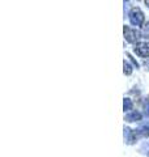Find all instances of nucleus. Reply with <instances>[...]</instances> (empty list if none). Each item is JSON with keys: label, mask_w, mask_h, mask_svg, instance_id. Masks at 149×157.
<instances>
[{"label": "nucleus", "mask_w": 149, "mask_h": 157, "mask_svg": "<svg viewBox=\"0 0 149 157\" xmlns=\"http://www.w3.org/2000/svg\"><path fill=\"white\" fill-rule=\"evenodd\" d=\"M123 32H124V38L127 39V42H130V43H139L137 41L141 38V32L136 30V29H132V28L127 26V25H124Z\"/></svg>", "instance_id": "f257e3e1"}, {"label": "nucleus", "mask_w": 149, "mask_h": 157, "mask_svg": "<svg viewBox=\"0 0 149 157\" xmlns=\"http://www.w3.org/2000/svg\"><path fill=\"white\" fill-rule=\"evenodd\" d=\"M128 17H130V21L132 25H135V26H140L143 25V22H144V13L140 8H132L131 11H130V14H128Z\"/></svg>", "instance_id": "f03ea898"}, {"label": "nucleus", "mask_w": 149, "mask_h": 157, "mask_svg": "<svg viewBox=\"0 0 149 157\" xmlns=\"http://www.w3.org/2000/svg\"><path fill=\"white\" fill-rule=\"evenodd\" d=\"M135 52L143 58L149 56V42H139L135 46Z\"/></svg>", "instance_id": "7ed1b4c3"}, {"label": "nucleus", "mask_w": 149, "mask_h": 157, "mask_svg": "<svg viewBox=\"0 0 149 157\" xmlns=\"http://www.w3.org/2000/svg\"><path fill=\"white\" fill-rule=\"evenodd\" d=\"M124 139H126L127 144H133L136 141L135 134H133V131L131 128H128V127H124Z\"/></svg>", "instance_id": "20e7f679"}, {"label": "nucleus", "mask_w": 149, "mask_h": 157, "mask_svg": "<svg viewBox=\"0 0 149 157\" xmlns=\"http://www.w3.org/2000/svg\"><path fill=\"white\" fill-rule=\"evenodd\" d=\"M140 119H141V114L139 111H132L130 114H127L126 118H124V121H127V122H135Z\"/></svg>", "instance_id": "39448f33"}, {"label": "nucleus", "mask_w": 149, "mask_h": 157, "mask_svg": "<svg viewBox=\"0 0 149 157\" xmlns=\"http://www.w3.org/2000/svg\"><path fill=\"white\" fill-rule=\"evenodd\" d=\"M132 109V101L130 100V98H124V101H123V110L124 113H128Z\"/></svg>", "instance_id": "423d86ee"}, {"label": "nucleus", "mask_w": 149, "mask_h": 157, "mask_svg": "<svg viewBox=\"0 0 149 157\" xmlns=\"http://www.w3.org/2000/svg\"><path fill=\"white\" fill-rule=\"evenodd\" d=\"M141 38L149 39V22L144 24V26H143V29H141Z\"/></svg>", "instance_id": "0eeeda50"}, {"label": "nucleus", "mask_w": 149, "mask_h": 157, "mask_svg": "<svg viewBox=\"0 0 149 157\" xmlns=\"http://www.w3.org/2000/svg\"><path fill=\"white\" fill-rule=\"evenodd\" d=\"M123 68H124V70H123L124 75H127V76H128V75H131V73H132V67L128 64L126 60H124V63H123Z\"/></svg>", "instance_id": "6e6552de"}, {"label": "nucleus", "mask_w": 149, "mask_h": 157, "mask_svg": "<svg viewBox=\"0 0 149 157\" xmlns=\"http://www.w3.org/2000/svg\"><path fill=\"white\" fill-rule=\"evenodd\" d=\"M144 114L149 117V97H147L144 100Z\"/></svg>", "instance_id": "1a4fd4ad"}, {"label": "nucleus", "mask_w": 149, "mask_h": 157, "mask_svg": "<svg viewBox=\"0 0 149 157\" xmlns=\"http://www.w3.org/2000/svg\"><path fill=\"white\" fill-rule=\"evenodd\" d=\"M126 55H127V58H130V60L132 62V64H133V67H136V68H139V63L135 60V58H132V55H131V54H126Z\"/></svg>", "instance_id": "9d476101"}, {"label": "nucleus", "mask_w": 149, "mask_h": 157, "mask_svg": "<svg viewBox=\"0 0 149 157\" xmlns=\"http://www.w3.org/2000/svg\"><path fill=\"white\" fill-rule=\"evenodd\" d=\"M144 66H145V67H147V70L149 71V58H147L145 60H144Z\"/></svg>", "instance_id": "9b49d317"}, {"label": "nucleus", "mask_w": 149, "mask_h": 157, "mask_svg": "<svg viewBox=\"0 0 149 157\" xmlns=\"http://www.w3.org/2000/svg\"><path fill=\"white\" fill-rule=\"evenodd\" d=\"M141 126H147V127H149V122H147V123H143Z\"/></svg>", "instance_id": "f8f14e48"}, {"label": "nucleus", "mask_w": 149, "mask_h": 157, "mask_svg": "<svg viewBox=\"0 0 149 157\" xmlns=\"http://www.w3.org/2000/svg\"><path fill=\"white\" fill-rule=\"evenodd\" d=\"M145 4H147L148 7H149V0H145Z\"/></svg>", "instance_id": "ddd939ff"}, {"label": "nucleus", "mask_w": 149, "mask_h": 157, "mask_svg": "<svg viewBox=\"0 0 149 157\" xmlns=\"http://www.w3.org/2000/svg\"><path fill=\"white\" fill-rule=\"evenodd\" d=\"M124 2H128V0H124Z\"/></svg>", "instance_id": "4468645a"}, {"label": "nucleus", "mask_w": 149, "mask_h": 157, "mask_svg": "<svg viewBox=\"0 0 149 157\" xmlns=\"http://www.w3.org/2000/svg\"><path fill=\"white\" fill-rule=\"evenodd\" d=\"M148 157H149V153H148Z\"/></svg>", "instance_id": "2eb2a0df"}]
</instances>
